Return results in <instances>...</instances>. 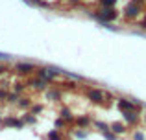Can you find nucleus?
Here are the masks:
<instances>
[{
	"instance_id": "5701e85b",
	"label": "nucleus",
	"mask_w": 146,
	"mask_h": 140,
	"mask_svg": "<svg viewBox=\"0 0 146 140\" xmlns=\"http://www.w3.org/2000/svg\"><path fill=\"white\" fill-rule=\"evenodd\" d=\"M61 87H63V89H76V83H68V81H65V83H61Z\"/></svg>"
},
{
	"instance_id": "2eb2a0df",
	"label": "nucleus",
	"mask_w": 146,
	"mask_h": 140,
	"mask_svg": "<svg viewBox=\"0 0 146 140\" xmlns=\"http://www.w3.org/2000/svg\"><path fill=\"white\" fill-rule=\"evenodd\" d=\"M24 89H26V85H24V83H15V87H13V92L19 96V94H21Z\"/></svg>"
},
{
	"instance_id": "b1692460",
	"label": "nucleus",
	"mask_w": 146,
	"mask_h": 140,
	"mask_svg": "<svg viewBox=\"0 0 146 140\" xmlns=\"http://www.w3.org/2000/svg\"><path fill=\"white\" fill-rule=\"evenodd\" d=\"M7 94H9V92H7L6 89H0V100H6V98H7Z\"/></svg>"
},
{
	"instance_id": "c756f323",
	"label": "nucleus",
	"mask_w": 146,
	"mask_h": 140,
	"mask_svg": "<svg viewBox=\"0 0 146 140\" xmlns=\"http://www.w3.org/2000/svg\"><path fill=\"white\" fill-rule=\"evenodd\" d=\"M35 2H39V0H35Z\"/></svg>"
},
{
	"instance_id": "f8f14e48",
	"label": "nucleus",
	"mask_w": 146,
	"mask_h": 140,
	"mask_svg": "<svg viewBox=\"0 0 146 140\" xmlns=\"http://www.w3.org/2000/svg\"><path fill=\"white\" fill-rule=\"evenodd\" d=\"M46 98H48V100H59V98H61V92H59V90H57V89H50L48 90V92H46Z\"/></svg>"
},
{
	"instance_id": "dca6fc26",
	"label": "nucleus",
	"mask_w": 146,
	"mask_h": 140,
	"mask_svg": "<svg viewBox=\"0 0 146 140\" xmlns=\"http://www.w3.org/2000/svg\"><path fill=\"white\" fill-rule=\"evenodd\" d=\"M22 122H24V124H35V122H37V118H35L33 114H26L24 118H22Z\"/></svg>"
},
{
	"instance_id": "20e7f679",
	"label": "nucleus",
	"mask_w": 146,
	"mask_h": 140,
	"mask_svg": "<svg viewBox=\"0 0 146 140\" xmlns=\"http://www.w3.org/2000/svg\"><path fill=\"white\" fill-rule=\"evenodd\" d=\"M104 96H106V94H104L100 89H87V100L93 101V103H102Z\"/></svg>"
},
{
	"instance_id": "6ab92c4d",
	"label": "nucleus",
	"mask_w": 146,
	"mask_h": 140,
	"mask_svg": "<svg viewBox=\"0 0 146 140\" xmlns=\"http://www.w3.org/2000/svg\"><path fill=\"white\" fill-rule=\"evenodd\" d=\"M96 127H98L100 131H102V133H106V131H109V127H107V126H106L104 122H96Z\"/></svg>"
},
{
	"instance_id": "393cba45",
	"label": "nucleus",
	"mask_w": 146,
	"mask_h": 140,
	"mask_svg": "<svg viewBox=\"0 0 146 140\" xmlns=\"http://www.w3.org/2000/svg\"><path fill=\"white\" fill-rule=\"evenodd\" d=\"M41 111H43V107H41V105H33V107H32V112H33V114H37V112H41Z\"/></svg>"
},
{
	"instance_id": "9d476101",
	"label": "nucleus",
	"mask_w": 146,
	"mask_h": 140,
	"mask_svg": "<svg viewBox=\"0 0 146 140\" xmlns=\"http://www.w3.org/2000/svg\"><path fill=\"white\" fill-rule=\"evenodd\" d=\"M124 120L129 124H137L139 122V116H137L135 111H128V112H124Z\"/></svg>"
},
{
	"instance_id": "a878e982",
	"label": "nucleus",
	"mask_w": 146,
	"mask_h": 140,
	"mask_svg": "<svg viewBox=\"0 0 146 140\" xmlns=\"http://www.w3.org/2000/svg\"><path fill=\"white\" fill-rule=\"evenodd\" d=\"M76 137H78V138H83V137H85V133H83V131H76Z\"/></svg>"
},
{
	"instance_id": "aec40b11",
	"label": "nucleus",
	"mask_w": 146,
	"mask_h": 140,
	"mask_svg": "<svg viewBox=\"0 0 146 140\" xmlns=\"http://www.w3.org/2000/svg\"><path fill=\"white\" fill-rule=\"evenodd\" d=\"M104 137H106V140H117V135L111 133V131H106V133H104Z\"/></svg>"
},
{
	"instance_id": "412c9836",
	"label": "nucleus",
	"mask_w": 146,
	"mask_h": 140,
	"mask_svg": "<svg viewBox=\"0 0 146 140\" xmlns=\"http://www.w3.org/2000/svg\"><path fill=\"white\" fill-rule=\"evenodd\" d=\"M133 140H144V133L143 131H135L133 133Z\"/></svg>"
},
{
	"instance_id": "4be33fe9",
	"label": "nucleus",
	"mask_w": 146,
	"mask_h": 140,
	"mask_svg": "<svg viewBox=\"0 0 146 140\" xmlns=\"http://www.w3.org/2000/svg\"><path fill=\"white\" fill-rule=\"evenodd\" d=\"M17 100H19V96L15 92H9V94H7V98H6V101H17Z\"/></svg>"
},
{
	"instance_id": "f257e3e1",
	"label": "nucleus",
	"mask_w": 146,
	"mask_h": 140,
	"mask_svg": "<svg viewBox=\"0 0 146 140\" xmlns=\"http://www.w3.org/2000/svg\"><path fill=\"white\" fill-rule=\"evenodd\" d=\"M94 17L98 18V20H102V22H111V20H115V18L118 17V13L113 9V7H104L100 13H96Z\"/></svg>"
},
{
	"instance_id": "6e6552de",
	"label": "nucleus",
	"mask_w": 146,
	"mask_h": 140,
	"mask_svg": "<svg viewBox=\"0 0 146 140\" xmlns=\"http://www.w3.org/2000/svg\"><path fill=\"white\" fill-rule=\"evenodd\" d=\"M28 85H32L35 90H44L48 83H46V81H43L41 78H35V79H30V81H28Z\"/></svg>"
},
{
	"instance_id": "f3484780",
	"label": "nucleus",
	"mask_w": 146,
	"mask_h": 140,
	"mask_svg": "<svg viewBox=\"0 0 146 140\" xmlns=\"http://www.w3.org/2000/svg\"><path fill=\"white\" fill-rule=\"evenodd\" d=\"M115 4H117V0H100V6L104 7H113Z\"/></svg>"
},
{
	"instance_id": "1a4fd4ad",
	"label": "nucleus",
	"mask_w": 146,
	"mask_h": 140,
	"mask_svg": "<svg viewBox=\"0 0 146 140\" xmlns=\"http://www.w3.org/2000/svg\"><path fill=\"white\" fill-rule=\"evenodd\" d=\"M109 131L115 133V135H122V133H126V127H124V124H120V122H113L109 126Z\"/></svg>"
},
{
	"instance_id": "4468645a",
	"label": "nucleus",
	"mask_w": 146,
	"mask_h": 140,
	"mask_svg": "<svg viewBox=\"0 0 146 140\" xmlns=\"http://www.w3.org/2000/svg\"><path fill=\"white\" fill-rule=\"evenodd\" d=\"M19 107L21 109H28V107H32V101H30L28 98H21V100H19Z\"/></svg>"
},
{
	"instance_id": "f03ea898",
	"label": "nucleus",
	"mask_w": 146,
	"mask_h": 140,
	"mask_svg": "<svg viewBox=\"0 0 146 140\" xmlns=\"http://www.w3.org/2000/svg\"><path fill=\"white\" fill-rule=\"evenodd\" d=\"M37 76H39L43 81H54L56 79V76H59V70H56V68H37Z\"/></svg>"
},
{
	"instance_id": "a211bd4d",
	"label": "nucleus",
	"mask_w": 146,
	"mask_h": 140,
	"mask_svg": "<svg viewBox=\"0 0 146 140\" xmlns=\"http://www.w3.org/2000/svg\"><path fill=\"white\" fill-rule=\"evenodd\" d=\"M67 120H65V118H56V127H65V126H67Z\"/></svg>"
},
{
	"instance_id": "0eeeda50",
	"label": "nucleus",
	"mask_w": 146,
	"mask_h": 140,
	"mask_svg": "<svg viewBox=\"0 0 146 140\" xmlns=\"http://www.w3.org/2000/svg\"><path fill=\"white\" fill-rule=\"evenodd\" d=\"M141 13V6H137V4H128V6H126V9H124V15L128 18H135L137 15Z\"/></svg>"
},
{
	"instance_id": "c85d7f7f",
	"label": "nucleus",
	"mask_w": 146,
	"mask_h": 140,
	"mask_svg": "<svg viewBox=\"0 0 146 140\" xmlns=\"http://www.w3.org/2000/svg\"><path fill=\"white\" fill-rule=\"evenodd\" d=\"M0 124H2V118H0Z\"/></svg>"
},
{
	"instance_id": "39448f33",
	"label": "nucleus",
	"mask_w": 146,
	"mask_h": 140,
	"mask_svg": "<svg viewBox=\"0 0 146 140\" xmlns=\"http://www.w3.org/2000/svg\"><path fill=\"white\" fill-rule=\"evenodd\" d=\"M15 70H17L19 74H22V76H30L33 70H35V66H33L32 63H17V65H15Z\"/></svg>"
},
{
	"instance_id": "9b49d317",
	"label": "nucleus",
	"mask_w": 146,
	"mask_h": 140,
	"mask_svg": "<svg viewBox=\"0 0 146 140\" xmlns=\"http://www.w3.org/2000/svg\"><path fill=\"white\" fill-rule=\"evenodd\" d=\"M74 122H76V126H78V127H87L91 124V118H89V116H78Z\"/></svg>"
},
{
	"instance_id": "423d86ee",
	"label": "nucleus",
	"mask_w": 146,
	"mask_h": 140,
	"mask_svg": "<svg viewBox=\"0 0 146 140\" xmlns=\"http://www.w3.org/2000/svg\"><path fill=\"white\" fill-rule=\"evenodd\" d=\"M22 126H24L22 118H13V116H7L6 120H2V127H17V129H21Z\"/></svg>"
},
{
	"instance_id": "cd10ccee",
	"label": "nucleus",
	"mask_w": 146,
	"mask_h": 140,
	"mask_svg": "<svg viewBox=\"0 0 146 140\" xmlns=\"http://www.w3.org/2000/svg\"><path fill=\"white\" fill-rule=\"evenodd\" d=\"M0 59H7V55H4V54H0Z\"/></svg>"
},
{
	"instance_id": "bb28decb",
	"label": "nucleus",
	"mask_w": 146,
	"mask_h": 140,
	"mask_svg": "<svg viewBox=\"0 0 146 140\" xmlns=\"http://www.w3.org/2000/svg\"><path fill=\"white\" fill-rule=\"evenodd\" d=\"M4 72H6V66H4V65H0V76H2Z\"/></svg>"
},
{
	"instance_id": "7ed1b4c3",
	"label": "nucleus",
	"mask_w": 146,
	"mask_h": 140,
	"mask_svg": "<svg viewBox=\"0 0 146 140\" xmlns=\"http://www.w3.org/2000/svg\"><path fill=\"white\" fill-rule=\"evenodd\" d=\"M117 107L120 109L122 112H128V111H141V105H135L131 100H126V98H120V100L117 101Z\"/></svg>"
},
{
	"instance_id": "ddd939ff",
	"label": "nucleus",
	"mask_w": 146,
	"mask_h": 140,
	"mask_svg": "<svg viewBox=\"0 0 146 140\" xmlns=\"http://www.w3.org/2000/svg\"><path fill=\"white\" fill-rule=\"evenodd\" d=\"M46 138H48V140H63V137H61L59 131H48Z\"/></svg>"
}]
</instances>
